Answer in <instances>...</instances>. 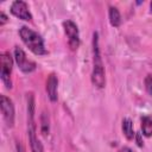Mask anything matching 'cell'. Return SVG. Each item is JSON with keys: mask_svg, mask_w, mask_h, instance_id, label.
<instances>
[{"mask_svg": "<svg viewBox=\"0 0 152 152\" xmlns=\"http://www.w3.org/2000/svg\"><path fill=\"white\" fill-rule=\"evenodd\" d=\"M91 82L96 88H103L106 84L104 68L101 58L100 46H99V34L97 32L93 33V71H91Z\"/></svg>", "mask_w": 152, "mask_h": 152, "instance_id": "obj_1", "label": "cell"}, {"mask_svg": "<svg viewBox=\"0 0 152 152\" xmlns=\"http://www.w3.org/2000/svg\"><path fill=\"white\" fill-rule=\"evenodd\" d=\"M37 127L34 124V97L30 93L27 96V135L30 141V147L32 152H44L43 145L37 138Z\"/></svg>", "mask_w": 152, "mask_h": 152, "instance_id": "obj_2", "label": "cell"}, {"mask_svg": "<svg viewBox=\"0 0 152 152\" xmlns=\"http://www.w3.org/2000/svg\"><path fill=\"white\" fill-rule=\"evenodd\" d=\"M19 34L24 44L37 56H42L46 53V49L44 45V40L40 34L36 31L28 28L27 26H21L19 30Z\"/></svg>", "mask_w": 152, "mask_h": 152, "instance_id": "obj_3", "label": "cell"}, {"mask_svg": "<svg viewBox=\"0 0 152 152\" xmlns=\"http://www.w3.org/2000/svg\"><path fill=\"white\" fill-rule=\"evenodd\" d=\"M12 66H13L12 56L10 55V52H2L0 56V76L2 83L7 89L12 88V81H11Z\"/></svg>", "mask_w": 152, "mask_h": 152, "instance_id": "obj_4", "label": "cell"}, {"mask_svg": "<svg viewBox=\"0 0 152 152\" xmlns=\"http://www.w3.org/2000/svg\"><path fill=\"white\" fill-rule=\"evenodd\" d=\"M0 107L4 121L6 122L7 127H13L14 125V106L10 97L6 95H1L0 97Z\"/></svg>", "mask_w": 152, "mask_h": 152, "instance_id": "obj_5", "label": "cell"}, {"mask_svg": "<svg viewBox=\"0 0 152 152\" xmlns=\"http://www.w3.org/2000/svg\"><path fill=\"white\" fill-rule=\"evenodd\" d=\"M63 27H64V32L68 37V44H69L70 49L77 50V48L80 46V34H78L77 25L71 20H66L63 23Z\"/></svg>", "mask_w": 152, "mask_h": 152, "instance_id": "obj_6", "label": "cell"}, {"mask_svg": "<svg viewBox=\"0 0 152 152\" xmlns=\"http://www.w3.org/2000/svg\"><path fill=\"white\" fill-rule=\"evenodd\" d=\"M14 59L19 66V69L24 72H32L36 69V63L26 57V53L23 49L17 46L14 49Z\"/></svg>", "mask_w": 152, "mask_h": 152, "instance_id": "obj_7", "label": "cell"}, {"mask_svg": "<svg viewBox=\"0 0 152 152\" xmlns=\"http://www.w3.org/2000/svg\"><path fill=\"white\" fill-rule=\"evenodd\" d=\"M11 13L21 19V20H26V21H30L32 19V14L28 10V6L25 1H21V0H15L12 2L11 5Z\"/></svg>", "mask_w": 152, "mask_h": 152, "instance_id": "obj_8", "label": "cell"}, {"mask_svg": "<svg viewBox=\"0 0 152 152\" xmlns=\"http://www.w3.org/2000/svg\"><path fill=\"white\" fill-rule=\"evenodd\" d=\"M57 87H58V78L55 74H50L46 80V93L50 101H57Z\"/></svg>", "mask_w": 152, "mask_h": 152, "instance_id": "obj_9", "label": "cell"}, {"mask_svg": "<svg viewBox=\"0 0 152 152\" xmlns=\"http://www.w3.org/2000/svg\"><path fill=\"white\" fill-rule=\"evenodd\" d=\"M121 128H122V133L126 137L127 140H132L135 135L134 133V129H133V124L131 121V119L126 118L122 120V125H121Z\"/></svg>", "mask_w": 152, "mask_h": 152, "instance_id": "obj_10", "label": "cell"}, {"mask_svg": "<svg viewBox=\"0 0 152 152\" xmlns=\"http://www.w3.org/2000/svg\"><path fill=\"white\" fill-rule=\"evenodd\" d=\"M108 15H109V23H110V25L114 26V27H119L120 24H121V15H120L119 10L116 7L110 6L109 7Z\"/></svg>", "mask_w": 152, "mask_h": 152, "instance_id": "obj_11", "label": "cell"}, {"mask_svg": "<svg viewBox=\"0 0 152 152\" xmlns=\"http://www.w3.org/2000/svg\"><path fill=\"white\" fill-rule=\"evenodd\" d=\"M141 131L145 137L152 135V115H145L141 118Z\"/></svg>", "mask_w": 152, "mask_h": 152, "instance_id": "obj_12", "label": "cell"}, {"mask_svg": "<svg viewBox=\"0 0 152 152\" xmlns=\"http://www.w3.org/2000/svg\"><path fill=\"white\" fill-rule=\"evenodd\" d=\"M49 115L43 112L40 115V132L43 133V135H48L49 134V129H50V124H49Z\"/></svg>", "mask_w": 152, "mask_h": 152, "instance_id": "obj_13", "label": "cell"}, {"mask_svg": "<svg viewBox=\"0 0 152 152\" xmlns=\"http://www.w3.org/2000/svg\"><path fill=\"white\" fill-rule=\"evenodd\" d=\"M145 89L148 93V95L152 96V75L151 74H148L145 77Z\"/></svg>", "mask_w": 152, "mask_h": 152, "instance_id": "obj_14", "label": "cell"}, {"mask_svg": "<svg viewBox=\"0 0 152 152\" xmlns=\"http://www.w3.org/2000/svg\"><path fill=\"white\" fill-rule=\"evenodd\" d=\"M0 25H4V24H6L7 23V15L4 13V12H1V14H0Z\"/></svg>", "mask_w": 152, "mask_h": 152, "instance_id": "obj_15", "label": "cell"}, {"mask_svg": "<svg viewBox=\"0 0 152 152\" xmlns=\"http://www.w3.org/2000/svg\"><path fill=\"white\" fill-rule=\"evenodd\" d=\"M134 137H135V139H137V144H138V146H142V141H141V134H140V133H138V134H135Z\"/></svg>", "mask_w": 152, "mask_h": 152, "instance_id": "obj_16", "label": "cell"}, {"mask_svg": "<svg viewBox=\"0 0 152 152\" xmlns=\"http://www.w3.org/2000/svg\"><path fill=\"white\" fill-rule=\"evenodd\" d=\"M17 151H18V152H25V148L23 147V145H21L20 142L17 144Z\"/></svg>", "mask_w": 152, "mask_h": 152, "instance_id": "obj_17", "label": "cell"}, {"mask_svg": "<svg viewBox=\"0 0 152 152\" xmlns=\"http://www.w3.org/2000/svg\"><path fill=\"white\" fill-rule=\"evenodd\" d=\"M119 152H132V150H131L129 147H122Z\"/></svg>", "mask_w": 152, "mask_h": 152, "instance_id": "obj_18", "label": "cell"}, {"mask_svg": "<svg viewBox=\"0 0 152 152\" xmlns=\"http://www.w3.org/2000/svg\"><path fill=\"white\" fill-rule=\"evenodd\" d=\"M150 8H151V12H152V1H151V4H150Z\"/></svg>", "mask_w": 152, "mask_h": 152, "instance_id": "obj_19", "label": "cell"}]
</instances>
